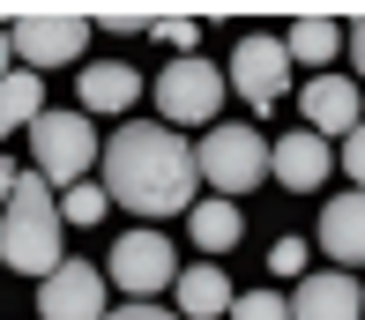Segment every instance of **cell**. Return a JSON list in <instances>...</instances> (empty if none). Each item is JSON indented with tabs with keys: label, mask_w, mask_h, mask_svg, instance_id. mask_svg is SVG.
Returning <instances> with one entry per match:
<instances>
[{
	"label": "cell",
	"mask_w": 365,
	"mask_h": 320,
	"mask_svg": "<svg viewBox=\"0 0 365 320\" xmlns=\"http://www.w3.org/2000/svg\"><path fill=\"white\" fill-rule=\"evenodd\" d=\"M8 53H15V30H0V82L15 75V67H8Z\"/></svg>",
	"instance_id": "4316f807"
},
{
	"label": "cell",
	"mask_w": 365,
	"mask_h": 320,
	"mask_svg": "<svg viewBox=\"0 0 365 320\" xmlns=\"http://www.w3.org/2000/svg\"><path fill=\"white\" fill-rule=\"evenodd\" d=\"M15 179H23V172H15V164L0 157V209H8V201H15Z\"/></svg>",
	"instance_id": "d4e9b609"
},
{
	"label": "cell",
	"mask_w": 365,
	"mask_h": 320,
	"mask_svg": "<svg viewBox=\"0 0 365 320\" xmlns=\"http://www.w3.org/2000/svg\"><path fill=\"white\" fill-rule=\"evenodd\" d=\"M30 149H38V172L53 179V187H82V172L105 164L97 127H82V105L75 112H45V120L30 127Z\"/></svg>",
	"instance_id": "3957f363"
},
{
	"label": "cell",
	"mask_w": 365,
	"mask_h": 320,
	"mask_svg": "<svg viewBox=\"0 0 365 320\" xmlns=\"http://www.w3.org/2000/svg\"><path fill=\"white\" fill-rule=\"evenodd\" d=\"M261 172H276V149H261L254 127H209L202 134V179L224 187V201L261 187Z\"/></svg>",
	"instance_id": "277c9868"
},
{
	"label": "cell",
	"mask_w": 365,
	"mask_h": 320,
	"mask_svg": "<svg viewBox=\"0 0 365 320\" xmlns=\"http://www.w3.org/2000/svg\"><path fill=\"white\" fill-rule=\"evenodd\" d=\"M149 38H157V45H172L179 60L194 53V23H149Z\"/></svg>",
	"instance_id": "44dd1931"
},
{
	"label": "cell",
	"mask_w": 365,
	"mask_h": 320,
	"mask_svg": "<svg viewBox=\"0 0 365 320\" xmlns=\"http://www.w3.org/2000/svg\"><path fill=\"white\" fill-rule=\"evenodd\" d=\"M194 179H202V149H187L179 127H120L105 142V194L135 216H179L202 209L194 201Z\"/></svg>",
	"instance_id": "6da1fadb"
},
{
	"label": "cell",
	"mask_w": 365,
	"mask_h": 320,
	"mask_svg": "<svg viewBox=\"0 0 365 320\" xmlns=\"http://www.w3.org/2000/svg\"><path fill=\"white\" fill-rule=\"evenodd\" d=\"M351 67L365 75V23H351Z\"/></svg>",
	"instance_id": "484cf974"
},
{
	"label": "cell",
	"mask_w": 365,
	"mask_h": 320,
	"mask_svg": "<svg viewBox=\"0 0 365 320\" xmlns=\"http://www.w3.org/2000/svg\"><path fill=\"white\" fill-rule=\"evenodd\" d=\"M0 268H8V254H0Z\"/></svg>",
	"instance_id": "83f0119b"
},
{
	"label": "cell",
	"mask_w": 365,
	"mask_h": 320,
	"mask_svg": "<svg viewBox=\"0 0 365 320\" xmlns=\"http://www.w3.org/2000/svg\"><path fill=\"white\" fill-rule=\"evenodd\" d=\"M38 120H45V82H38V67H15L0 82V142L15 127H38Z\"/></svg>",
	"instance_id": "2e32d148"
},
{
	"label": "cell",
	"mask_w": 365,
	"mask_h": 320,
	"mask_svg": "<svg viewBox=\"0 0 365 320\" xmlns=\"http://www.w3.org/2000/svg\"><path fill=\"white\" fill-rule=\"evenodd\" d=\"M172 298H179V313H187V320H209V313H231V306H239V298H231V283H224V268H187V276H179L172 283Z\"/></svg>",
	"instance_id": "9a60e30c"
},
{
	"label": "cell",
	"mask_w": 365,
	"mask_h": 320,
	"mask_svg": "<svg viewBox=\"0 0 365 320\" xmlns=\"http://www.w3.org/2000/svg\"><path fill=\"white\" fill-rule=\"evenodd\" d=\"M269 261H276V276H298V268H306V239H276Z\"/></svg>",
	"instance_id": "7402d4cb"
},
{
	"label": "cell",
	"mask_w": 365,
	"mask_h": 320,
	"mask_svg": "<svg viewBox=\"0 0 365 320\" xmlns=\"http://www.w3.org/2000/svg\"><path fill=\"white\" fill-rule=\"evenodd\" d=\"M321 254H336L343 268H365V187H343L336 201H321Z\"/></svg>",
	"instance_id": "7c38bea8"
},
{
	"label": "cell",
	"mask_w": 365,
	"mask_h": 320,
	"mask_svg": "<svg viewBox=\"0 0 365 320\" xmlns=\"http://www.w3.org/2000/svg\"><path fill=\"white\" fill-rule=\"evenodd\" d=\"M82 75V112H127L142 97V75L127 60H105V67H75Z\"/></svg>",
	"instance_id": "5bb4252c"
},
{
	"label": "cell",
	"mask_w": 365,
	"mask_h": 320,
	"mask_svg": "<svg viewBox=\"0 0 365 320\" xmlns=\"http://www.w3.org/2000/svg\"><path fill=\"white\" fill-rule=\"evenodd\" d=\"M343 172H351V187H365V127L343 142Z\"/></svg>",
	"instance_id": "cb8c5ba5"
},
{
	"label": "cell",
	"mask_w": 365,
	"mask_h": 320,
	"mask_svg": "<svg viewBox=\"0 0 365 320\" xmlns=\"http://www.w3.org/2000/svg\"><path fill=\"white\" fill-rule=\"evenodd\" d=\"M284 45H291L298 67H328V60H336V45H351V30H336L328 15H306V23H291Z\"/></svg>",
	"instance_id": "e0dca14e"
},
{
	"label": "cell",
	"mask_w": 365,
	"mask_h": 320,
	"mask_svg": "<svg viewBox=\"0 0 365 320\" xmlns=\"http://www.w3.org/2000/svg\"><path fill=\"white\" fill-rule=\"evenodd\" d=\"M105 209H112V194H105V187H68V194H60V216H68V224H82V231H90Z\"/></svg>",
	"instance_id": "d6986e66"
},
{
	"label": "cell",
	"mask_w": 365,
	"mask_h": 320,
	"mask_svg": "<svg viewBox=\"0 0 365 320\" xmlns=\"http://www.w3.org/2000/svg\"><path fill=\"white\" fill-rule=\"evenodd\" d=\"M38 313L45 320H105V276H97L90 261H60L53 276L38 283Z\"/></svg>",
	"instance_id": "ba28073f"
},
{
	"label": "cell",
	"mask_w": 365,
	"mask_h": 320,
	"mask_svg": "<svg viewBox=\"0 0 365 320\" xmlns=\"http://www.w3.org/2000/svg\"><path fill=\"white\" fill-rule=\"evenodd\" d=\"M179 276H187V268H179L172 239H157V231H127V239L112 246V283H120V291H135V298L172 291Z\"/></svg>",
	"instance_id": "52a82bcc"
},
{
	"label": "cell",
	"mask_w": 365,
	"mask_h": 320,
	"mask_svg": "<svg viewBox=\"0 0 365 320\" xmlns=\"http://www.w3.org/2000/svg\"><path fill=\"white\" fill-rule=\"evenodd\" d=\"M291 320H365V291L351 268H328V276H306L291 291Z\"/></svg>",
	"instance_id": "30bf717a"
},
{
	"label": "cell",
	"mask_w": 365,
	"mask_h": 320,
	"mask_svg": "<svg viewBox=\"0 0 365 320\" xmlns=\"http://www.w3.org/2000/svg\"><path fill=\"white\" fill-rule=\"evenodd\" d=\"M60 201H53V179L45 172H23L15 179V201L0 209V254H8V268H23V276H53L60 261H68V246H60Z\"/></svg>",
	"instance_id": "7a4b0ae2"
},
{
	"label": "cell",
	"mask_w": 365,
	"mask_h": 320,
	"mask_svg": "<svg viewBox=\"0 0 365 320\" xmlns=\"http://www.w3.org/2000/svg\"><path fill=\"white\" fill-rule=\"evenodd\" d=\"M298 105H306V127L321 134V142H328V134L351 142V134L365 127V120H358V82H351V75H313Z\"/></svg>",
	"instance_id": "8fae6325"
},
{
	"label": "cell",
	"mask_w": 365,
	"mask_h": 320,
	"mask_svg": "<svg viewBox=\"0 0 365 320\" xmlns=\"http://www.w3.org/2000/svg\"><path fill=\"white\" fill-rule=\"evenodd\" d=\"M187 231H194V246H239V201H202V209L187 216Z\"/></svg>",
	"instance_id": "ac0fdd59"
},
{
	"label": "cell",
	"mask_w": 365,
	"mask_h": 320,
	"mask_svg": "<svg viewBox=\"0 0 365 320\" xmlns=\"http://www.w3.org/2000/svg\"><path fill=\"white\" fill-rule=\"evenodd\" d=\"M291 67H298V60H291L284 38H239V53H231V90H239L246 105L269 112L276 97L291 90Z\"/></svg>",
	"instance_id": "8992f818"
},
{
	"label": "cell",
	"mask_w": 365,
	"mask_h": 320,
	"mask_svg": "<svg viewBox=\"0 0 365 320\" xmlns=\"http://www.w3.org/2000/svg\"><path fill=\"white\" fill-rule=\"evenodd\" d=\"M231 320H291V298H276V291H246L239 306H231Z\"/></svg>",
	"instance_id": "ffe728a7"
},
{
	"label": "cell",
	"mask_w": 365,
	"mask_h": 320,
	"mask_svg": "<svg viewBox=\"0 0 365 320\" xmlns=\"http://www.w3.org/2000/svg\"><path fill=\"white\" fill-rule=\"evenodd\" d=\"M217 105H224V75H217L202 53L172 60V67L157 75V112H164L172 127H209V120H217Z\"/></svg>",
	"instance_id": "5b68a950"
},
{
	"label": "cell",
	"mask_w": 365,
	"mask_h": 320,
	"mask_svg": "<svg viewBox=\"0 0 365 320\" xmlns=\"http://www.w3.org/2000/svg\"><path fill=\"white\" fill-rule=\"evenodd\" d=\"M82 45H90V23H82V15H23V23H15L23 67H75Z\"/></svg>",
	"instance_id": "9c48e42d"
},
{
	"label": "cell",
	"mask_w": 365,
	"mask_h": 320,
	"mask_svg": "<svg viewBox=\"0 0 365 320\" xmlns=\"http://www.w3.org/2000/svg\"><path fill=\"white\" fill-rule=\"evenodd\" d=\"M105 320H187V313H172V306H149V298H135V306H112Z\"/></svg>",
	"instance_id": "603a6c76"
},
{
	"label": "cell",
	"mask_w": 365,
	"mask_h": 320,
	"mask_svg": "<svg viewBox=\"0 0 365 320\" xmlns=\"http://www.w3.org/2000/svg\"><path fill=\"white\" fill-rule=\"evenodd\" d=\"M328 172H336V149H328V142H321L313 127H291L284 142H276V179H284V187L313 194V187H321Z\"/></svg>",
	"instance_id": "4fadbf2b"
}]
</instances>
